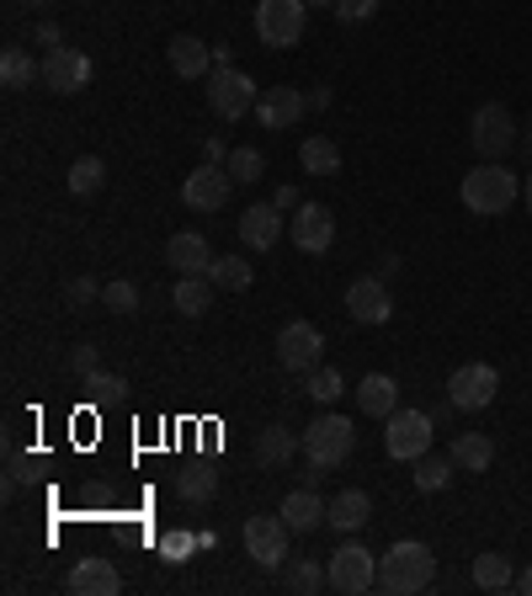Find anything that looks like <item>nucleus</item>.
I'll return each mask as SVG.
<instances>
[{
  "mask_svg": "<svg viewBox=\"0 0 532 596\" xmlns=\"http://www.w3.org/2000/svg\"><path fill=\"white\" fill-rule=\"evenodd\" d=\"M436 580V554L426 544H394L378 559V592L384 596H421Z\"/></svg>",
  "mask_w": 532,
  "mask_h": 596,
  "instance_id": "nucleus-1",
  "label": "nucleus"
},
{
  "mask_svg": "<svg viewBox=\"0 0 532 596\" xmlns=\"http://www.w3.org/2000/svg\"><path fill=\"white\" fill-rule=\"evenodd\" d=\"M309 6L304 0H256V38L266 48H293L304 38Z\"/></svg>",
  "mask_w": 532,
  "mask_h": 596,
  "instance_id": "nucleus-6",
  "label": "nucleus"
},
{
  "mask_svg": "<svg viewBox=\"0 0 532 596\" xmlns=\"http://www.w3.org/2000/svg\"><path fill=\"white\" fill-rule=\"evenodd\" d=\"M469 144L480 149L484 160H506L511 149L522 144V134H516V118H511L501 101H484L480 113L469 118Z\"/></svg>",
  "mask_w": 532,
  "mask_h": 596,
  "instance_id": "nucleus-5",
  "label": "nucleus"
},
{
  "mask_svg": "<svg viewBox=\"0 0 532 596\" xmlns=\"http://www.w3.org/2000/svg\"><path fill=\"white\" fill-rule=\"evenodd\" d=\"M91 389H97V400H122V394H128V383L118 379V373H107V368H97V373H91Z\"/></svg>",
  "mask_w": 532,
  "mask_h": 596,
  "instance_id": "nucleus-41",
  "label": "nucleus"
},
{
  "mask_svg": "<svg viewBox=\"0 0 532 596\" xmlns=\"http://www.w3.org/2000/svg\"><path fill=\"white\" fill-rule=\"evenodd\" d=\"M22 6H32V11H38V6H49V0H22Z\"/></svg>",
  "mask_w": 532,
  "mask_h": 596,
  "instance_id": "nucleus-54",
  "label": "nucleus"
},
{
  "mask_svg": "<svg viewBox=\"0 0 532 596\" xmlns=\"http://www.w3.org/2000/svg\"><path fill=\"white\" fill-rule=\"evenodd\" d=\"M70 592L75 596H118L122 592V575H118V565H112V559L86 554V559L70 570Z\"/></svg>",
  "mask_w": 532,
  "mask_h": 596,
  "instance_id": "nucleus-19",
  "label": "nucleus"
},
{
  "mask_svg": "<svg viewBox=\"0 0 532 596\" xmlns=\"http://www.w3.org/2000/svg\"><path fill=\"white\" fill-rule=\"evenodd\" d=\"M522 197H528V214H532V176H528V187H522Z\"/></svg>",
  "mask_w": 532,
  "mask_h": 596,
  "instance_id": "nucleus-53",
  "label": "nucleus"
},
{
  "mask_svg": "<svg viewBox=\"0 0 532 596\" xmlns=\"http://www.w3.org/2000/svg\"><path fill=\"white\" fill-rule=\"evenodd\" d=\"M101 304H107L112 314H134V310H139V287L128 283V277H118V283L101 287Z\"/></svg>",
  "mask_w": 532,
  "mask_h": 596,
  "instance_id": "nucleus-37",
  "label": "nucleus"
},
{
  "mask_svg": "<svg viewBox=\"0 0 532 596\" xmlns=\"http://www.w3.org/2000/svg\"><path fill=\"white\" fill-rule=\"evenodd\" d=\"M516 592L532 596V565H528V570H516Z\"/></svg>",
  "mask_w": 532,
  "mask_h": 596,
  "instance_id": "nucleus-50",
  "label": "nucleus"
},
{
  "mask_svg": "<svg viewBox=\"0 0 532 596\" xmlns=\"http://www.w3.org/2000/svg\"><path fill=\"white\" fill-rule=\"evenodd\" d=\"M224 170H229L235 182H262L266 155H262V149H250V144H240V149H229V160H224Z\"/></svg>",
  "mask_w": 532,
  "mask_h": 596,
  "instance_id": "nucleus-35",
  "label": "nucleus"
},
{
  "mask_svg": "<svg viewBox=\"0 0 532 596\" xmlns=\"http://www.w3.org/2000/svg\"><path fill=\"white\" fill-rule=\"evenodd\" d=\"M373 11H378V0H336V17L341 22H367V17H373Z\"/></svg>",
  "mask_w": 532,
  "mask_h": 596,
  "instance_id": "nucleus-43",
  "label": "nucleus"
},
{
  "mask_svg": "<svg viewBox=\"0 0 532 596\" xmlns=\"http://www.w3.org/2000/svg\"><path fill=\"white\" fill-rule=\"evenodd\" d=\"M319 358H325V335H319V325H309V320L283 325V335H277V362H283L288 373H315Z\"/></svg>",
  "mask_w": 532,
  "mask_h": 596,
  "instance_id": "nucleus-10",
  "label": "nucleus"
},
{
  "mask_svg": "<svg viewBox=\"0 0 532 596\" xmlns=\"http://www.w3.org/2000/svg\"><path fill=\"white\" fill-rule=\"evenodd\" d=\"M432 416H421V410H394L388 416V431H384V448L388 458H400V463H415L421 453H432Z\"/></svg>",
  "mask_w": 532,
  "mask_h": 596,
  "instance_id": "nucleus-8",
  "label": "nucleus"
},
{
  "mask_svg": "<svg viewBox=\"0 0 532 596\" xmlns=\"http://www.w3.org/2000/svg\"><path fill=\"white\" fill-rule=\"evenodd\" d=\"M101 187H107V166H101L97 155H80L70 166V192L75 197H97Z\"/></svg>",
  "mask_w": 532,
  "mask_h": 596,
  "instance_id": "nucleus-34",
  "label": "nucleus"
},
{
  "mask_svg": "<svg viewBox=\"0 0 532 596\" xmlns=\"http://www.w3.org/2000/svg\"><path fill=\"white\" fill-rule=\"evenodd\" d=\"M522 155H528V166H532V123L522 128Z\"/></svg>",
  "mask_w": 532,
  "mask_h": 596,
  "instance_id": "nucleus-51",
  "label": "nucleus"
},
{
  "mask_svg": "<svg viewBox=\"0 0 532 596\" xmlns=\"http://www.w3.org/2000/svg\"><path fill=\"white\" fill-rule=\"evenodd\" d=\"M240 240L245 251H272L283 240V208L277 203H250L240 218Z\"/></svg>",
  "mask_w": 532,
  "mask_h": 596,
  "instance_id": "nucleus-20",
  "label": "nucleus"
},
{
  "mask_svg": "<svg viewBox=\"0 0 532 596\" xmlns=\"http://www.w3.org/2000/svg\"><path fill=\"white\" fill-rule=\"evenodd\" d=\"M298 448H304V437H293L288 427H262V437H256V463H262V469H288Z\"/></svg>",
  "mask_w": 532,
  "mask_h": 596,
  "instance_id": "nucleus-22",
  "label": "nucleus"
},
{
  "mask_svg": "<svg viewBox=\"0 0 532 596\" xmlns=\"http://www.w3.org/2000/svg\"><path fill=\"white\" fill-rule=\"evenodd\" d=\"M309 113V96L293 91V86H266L262 101H256V118H262V128H272V134H283V128H298V118Z\"/></svg>",
  "mask_w": 532,
  "mask_h": 596,
  "instance_id": "nucleus-16",
  "label": "nucleus"
},
{
  "mask_svg": "<svg viewBox=\"0 0 532 596\" xmlns=\"http://www.w3.org/2000/svg\"><path fill=\"white\" fill-rule=\"evenodd\" d=\"M288 533L293 527L283 522V511H277V517H250V522H245V554H250L262 570H283V559H288Z\"/></svg>",
  "mask_w": 532,
  "mask_h": 596,
  "instance_id": "nucleus-11",
  "label": "nucleus"
},
{
  "mask_svg": "<svg viewBox=\"0 0 532 596\" xmlns=\"http://www.w3.org/2000/svg\"><path fill=\"white\" fill-rule=\"evenodd\" d=\"M91 299H101L97 277H75V283L65 287V304H70V310H80V304H91Z\"/></svg>",
  "mask_w": 532,
  "mask_h": 596,
  "instance_id": "nucleus-42",
  "label": "nucleus"
},
{
  "mask_svg": "<svg viewBox=\"0 0 532 596\" xmlns=\"http://www.w3.org/2000/svg\"><path fill=\"white\" fill-rule=\"evenodd\" d=\"M309 394H315L319 406H336L341 394H346V383H341L336 368H315V373H309Z\"/></svg>",
  "mask_w": 532,
  "mask_h": 596,
  "instance_id": "nucleus-38",
  "label": "nucleus"
},
{
  "mask_svg": "<svg viewBox=\"0 0 532 596\" xmlns=\"http://www.w3.org/2000/svg\"><path fill=\"white\" fill-rule=\"evenodd\" d=\"M166 266L176 277H208L214 272V245L203 235H193V229H181V235L166 240Z\"/></svg>",
  "mask_w": 532,
  "mask_h": 596,
  "instance_id": "nucleus-17",
  "label": "nucleus"
},
{
  "mask_svg": "<svg viewBox=\"0 0 532 596\" xmlns=\"http://www.w3.org/2000/svg\"><path fill=\"white\" fill-rule=\"evenodd\" d=\"M367 517H373V501H367L363 490H341L336 501L325 506V522L336 527V533H363Z\"/></svg>",
  "mask_w": 532,
  "mask_h": 596,
  "instance_id": "nucleus-24",
  "label": "nucleus"
},
{
  "mask_svg": "<svg viewBox=\"0 0 532 596\" xmlns=\"http://www.w3.org/2000/svg\"><path fill=\"white\" fill-rule=\"evenodd\" d=\"M272 203H277L283 214H298V208H304V192H298V187H277V197H272Z\"/></svg>",
  "mask_w": 532,
  "mask_h": 596,
  "instance_id": "nucleus-44",
  "label": "nucleus"
},
{
  "mask_svg": "<svg viewBox=\"0 0 532 596\" xmlns=\"http://www.w3.org/2000/svg\"><path fill=\"white\" fill-rule=\"evenodd\" d=\"M203 96H208L214 118H224V123H240L245 113H256V101H262L256 80L245 70H235V65H214L208 80H203Z\"/></svg>",
  "mask_w": 532,
  "mask_h": 596,
  "instance_id": "nucleus-3",
  "label": "nucleus"
},
{
  "mask_svg": "<svg viewBox=\"0 0 532 596\" xmlns=\"http://www.w3.org/2000/svg\"><path fill=\"white\" fill-rule=\"evenodd\" d=\"M176 496L187 506H208L218 496V469L214 463H187V469H176Z\"/></svg>",
  "mask_w": 532,
  "mask_h": 596,
  "instance_id": "nucleus-25",
  "label": "nucleus"
},
{
  "mask_svg": "<svg viewBox=\"0 0 532 596\" xmlns=\"http://www.w3.org/2000/svg\"><path fill=\"white\" fill-rule=\"evenodd\" d=\"M166 59L181 80H208V70H214V43H203L193 32H176L166 43Z\"/></svg>",
  "mask_w": 532,
  "mask_h": 596,
  "instance_id": "nucleus-18",
  "label": "nucleus"
},
{
  "mask_svg": "<svg viewBox=\"0 0 532 596\" xmlns=\"http://www.w3.org/2000/svg\"><path fill=\"white\" fill-rule=\"evenodd\" d=\"M0 80H6V91H27L32 80H43V65H32L27 48H6L0 53Z\"/></svg>",
  "mask_w": 532,
  "mask_h": 596,
  "instance_id": "nucleus-30",
  "label": "nucleus"
},
{
  "mask_svg": "<svg viewBox=\"0 0 532 596\" xmlns=\"http://www.w3.org/2000/svg\"><path fill=\"white\" fill-rule=\"evenodd\" d=\"M27 479H32V458L22 448H6V496H17Z\"/></svg>",
  "mask_w": 532,
  "mask_h": 596,
  "instance_id": "nucleus-39",
  "label": "nucleus"
},
{
  "mask_svg": "<svg viewBox=\"0 0 532 596\" xmlns=\"http://www.w3.org/2000/svg\"><path fill=\"white\" fill-rule=\"evenodd\" d=\"M203 160H208V166H224V160H229V144H224V139H203Z\"/></svg>",
  "mask_w": 532,
  "mask_h": 596,
  "instance_id": "nucleus-45",
  "label": "nucleus"
},
{
  "mask_svg": "<svg viewBox=\"0 0 532 596\" xmlns=\"http://www.w3.org/2000/svg\"><path fill=\"white\" fill-rule=\"evenodd\" d=\"M283 522H288L293 533H315V527H325V501H319L309 485H298V490L283 496Z\"/></svg>",
  "mask_w": 532,
  "mask_h": 596,
  "instance_id": "nucleus-21",
  "label": "nucleus"
},
{
  "mask_svg": "<svg viewBox=\"0 0 532 596\" xmlns=\"http://www.w3.org/2000/svg\"><path fill=\"white\" fill-rule=\"evenodd\" d=\"M298 166L309 170V176H336V170H341L336 139H325V134H309V139L298 144Z\"/></svg>",
  "mask_w": 532,
  "mask_h": 596,
  "instance_id": "nucleus-27",
  "label": "nucleus"
},
{
  "mask_svg": "<svg viewBox=\"0 0 532 596\" xmlns=\"http://www.w3.org/2000/svg\"><path fill=\"white\" fill-rule=\"evenodd\" d=\"M214 65H235V48H229V43H214Z\"/></svg>",
  "mask_w": 532,
  "mask_h": 596,
  "instance_id": "nucleus-48",
  "label": "nucleus"
},
{
  "mask_svg": "<svg viewBox=\"0 0 532 596\" xmlns=\"http://www.w3.org/2000/svg\"><path fill=\"white\" fill-rule=\"evenodd\" d=\"M283 586H288L293 596H319L331 586V570H325L319 559H293L288 570H283Z\"/></svg>",
  "mask_w": 532,
  "mask_h": 596,
  "instance_id": "nucleus-29",
  "label": "nucleus"
},
{
  "mask_svg": "<svg viewBox=\"0 0 532 596\" xmlns=\"http://www.w3.org/2000/svg\"><path fill=\"white\" fill-rule=\"evenodd\" d=\"M208 283L224 287V293H245V287L256 283V272H250V262H245V256H214Z\"/></svg>",
  "mask_w": 532,
  "mask_h": 596,
  "instance_id": "nucleus-32",
  "label": "nucleus"
},
{
  "mask_svg": "<svg viewBox=\"0 0 532 596\" xmlns=\"http://www.w3.org/2000/svg\"><path fill=\"white\" fill-rule=\"evenodd\" d=\"M304 6H325V11H336V0H304Z\"/></svg>",
  "mask_w": 532,
  "mask_h": 596,
  "instance_id": "nucleus-52",
  "label": "nucleus"
},
{
  "mask_svg": "<svg viewBox=\"0 0 532 596\" xmlns=\"http://www.w3.org/2000/svg\"><path fill=\"white\" fill-rule=\"evenodd\" d=\"M325 107H331V86H315L309 91V113H325Z\"/></svg>",
  "mask_w": 532,
  "mask_h": 596,
  "instance_id": "nucleus-46",
  "label": "nucleus"
},
{
  "mask_svg": "<svg viewBox=\"0 0 532 596\" xmlns=\"http://www.w3.org/2000/svg\"><path fill=\"white\" fill-rule=\"evenodd\" d=\"M229 192H235V176L224 166H208V160H203V170H193V176L181 182V203H187L193 214H218V208L229 203Z\"/></svg>",
  "mask_w": 532,
  "mask_h": 596,
  "instance_id": "nucleus-13",
  "label": "nucleus"
},
{
  "mask_svg": "<svg viewBox=\"0 0 532 596\" xmlns=\"http://www.w3.org/2000/svg\"><path fill=\"white\" fill-rule=\"evenodd\" d=\"M118 506V490L107 485V479H86L80 485V511H91V517H107Z\"/></svg>",
  "mask_w": 532,
  "mask_h": 596,
  "instance_id": "nucleus-36",
  "label": "nucleus"
},
{
  "mask_svg": "<svg viewBox=\"0 0 532 596\" xmlns=\"http://www.w3.org/2000/svg\"><path fill=\"white\" fill-rule=\"evenodd\" d=\"M495 394H501V373L490 362H463L447 379V406L453 410H484Z\"/></svg>",
  "mask_w": 532,
  "mask_h": 596,
  "instance_id": "nucleus-9",
  "label": "nucleus"
},
{
  "mask_svg": "<svg viewBox=\"0 0 532 596\" xmlns=\"http://www.w3.org/2000/svg\"><path fill=\"white\" fill-rule=\"evenodd\" d=\"M38 43H49V48H59V27H53V22H38Z\"/></svg>",
  "mask_w": 532,
  "mask_h": 596,
  "instance_id": "nucleus-47",
  "label": "nucleus"
},
{
  "mask_svg": "<svg viewBox=\"0 0 532 596\" xmlns=\"http://www.w3.org/2000/svg\"><path fill=\"white\" fill-rule=\"evenodd\" d=\"M516 176L506 170V160H484V166H474L469 176H463V208L469 214H480V218H495V214H506L511 203H516Z\"/></svg>",
  "mask_w": 532,
  "mask_h": 596,
  "instance_id": "nucleus-2",
  "label": "nucleus"
},
{
  "mask_svg": "<svg viewBox=\"0 0 532 596\" xmlns=\"http://www.w3.org/2000/svg\"><path fill=\"white\" fill-rule=\"evenodd\" d=\"M352 448H357V427L346 421V416H315L309 427H304V453H309V463H325V469H341L346 458H352Z\"/></svg>",
  "mask_w": 532,
  "mask_h": 596,
  "instance_id": "nucleus-4",
  "label": "nucleus"
},
{
  "mask_svg": "<svg viewBox=\"0 0 532 596\" xmlns=\"http://www.w3.org/2000/svg\"><path fill=\"white\" fill-rule=\"evenodd\" d=\"M319 479H325V463H309V469H304V485H309V490H315Z\"/></svg>",
  "mask_w": 532,
  "mask_h": 596,
  "instance_id": "nucleus-49",
  "label": "nucleus"
},
{
  "mask_svg": "<svg viewBox=\"0 0 532 596\" xmlns=\"http://www.w3.org/2000/svg\"><path fill=\"white\" fill-rule=\"evenodd\" d=\"M325 570H331V592H341V596H363L378 586V559H373V549H363V544H341Z\"/></svg>",
  "mask_w": 532,
  "mask_h": 596,
  "instance_id": "nucleus-7",
  "label": "nucleus"
},
{
  "mask_svg": "<svg viewBox=\"0 0 532 596\" xmlns=\"http://www.w3.org/2000/svg\"><path fill=\"white\" fill-rule=\"evenodd\" d=\"M97 368H101V352L91 346V341H80V346L70 352V373H75V379H91Z\"/></svg>",
  "mask_w": 532,
  "mask_h": 596,
  "instance_id": "nucleus-40",
  "label": "nucleus"
},
{
  "mask_svg": "<svg viewBox=\"0 0 532 596\" xmlns=\"http://www.w3.org/2000/svg\"><path fill=\"white\" fill-rule=\"evenodd\" d=\"M453 458H436V453H421L415 458V490H426V496H436V490H447L453 485Z\"/></svg>",
  "mask_w": 532,
  "mask_h": 596,
  "instance_id": "nucleus-33",
  "label": "nucleus"
},
{
  "mask_svg": "<svg viewBox=\"0 0 532 596\" xmlns=\"http://www.w3.org/2000/svg\"><path fill=\"white\" fill-rule=\"evenodd\" d=\"M170 304L187 314V320H197V314H208V304H214V283H208V277H181L176 293H170Z\"/></svg>",
  "mask_w": 532,
  "mask_h": 596,
  "instance_id": "nucleus-31",
  "label": "nucleus"
},
{
  "mask_svg": "<svg viewBox=\"0 0 532 596\" xmlns=\"http://www.w3.org/2000/svg\"><path fill=\"white\" fill-rule=\"evenodd\" d=\"M43 86H49L53 96H75L91 86V59L80 53V48H49L43 53Z\"/></svg>",
  "mask_w": 532,
  "mask_h": 596,
  "instance_id": "nucleus-12",
  "label": "nucleus"
},
{
  "mask_svg": "<svg viewBox=\"0 0 532 596\" xmlns=\"http://www.w3.org/2000/svg\"><path fill=\"white\" fill-rule=\"evenodd\" d=\"M293 245L304 251V256H325L331 251V240H336V214L325 208V203H304L298 214H293Z\"/></svg>",
  "mask_w": 532,
  "mask_h": 596,
  "instance_id": "nucleus-14",
  "label": "nucleus"
},
{
  "mask_svg": "<svg viewBox=\"0 0 532 596\" xmlns=\"http://www.w3.org/2000/svg\"><path fill=\"white\" fill-rule=\"evenodd\" d=\"M453 463H459L463 475H490V463H495V437L463 431L459 442H453Z\"/></svg>",
  "mask_w": 532,
  "mask_h": 596,
  "instance_id": "nucleus-26",
  "label": "nucleus"
},
{
  "mask_svg": "<svg viewBox=\"0 0 532 596\" xmlns=\"http://www.w3.org/2000/svg\"><path fill=\"white\" fill-rule=\"evenodd\" d=\"M346 314L357 325H384L394 314V299H388V277H357L346 287Z\"/></svg>",
  "mask_w": 532,
  "mask_h": 596,
  "instance_id": "nucleus-15",
  "label": "nucleus"
},
{
  "mask_svg": "<svg viewBox=\"0 0 532 596\" xmlns=\"http://www.w3.org/2000/svg\"><path fill=\"white\" fill-rule=\"evenodd\" d=\"M357 406H363L367 416L388 421V416L400 410V383L388 379V373H367V379L357 383Z\"/></svg>",
  "mask_w": 532,
  "mask_h": 596,
  "instance_id": "nucleus-23",
  "label": "nucleus"
},
{
  "mask_svg": "<svg viewBox=\"0 0 532 596\" xmlns=\"http://www.w3.org/2000/svg\"><path fill=\"white\" fill-rule=\"evenodd\" d=\"M469 580H474L480 592H511V586H516V570H511L506 554H480L474 570H469Z\"/></svg>",
  "mask_w": 532,
  "mask_h": 596,
  "instance_id": "nucleus-28",
  "label": "nucleus"
}]
</instances>
